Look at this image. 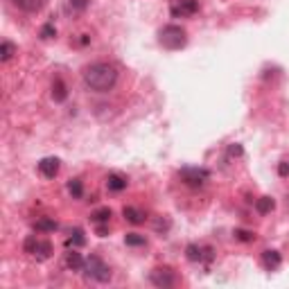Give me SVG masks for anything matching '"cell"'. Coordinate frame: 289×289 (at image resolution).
Returning a JSON list of instances; mask_svg holds the SVG:
<instances>
[{"label":"cell","mask_w":289,"mask_h":289,"mask_svg":"<svg viewBox=\"0 0 289 289\" xmlns=\"http://www.w3.org/2000/svg\"><path fill=\"white\" fill-rule=\"evenodd\" d=\"M149 280L161 289H167V287H174V285H177V276H174L172 269H167V267L165 269H154L152 276H149Z\"/></svg>","instance_id":"cell-6"},{"label":"cell","mask_w":289,"mask_h":289,"mask_svg":"<svg viewBox=\"0 0 289 289\" xmlns=\"http://www.w3.org/2000/svg\"><path fill=\"white\" fill-rule=\"evenodd\" d=\"M280 262H283V258H280L278 251H265V253H262V265H265L269 271L278 269Z\"/></svg>","instance_id":"cell-12"},{"label":"cell","mask_w":289,"mask_h":289,"mask_svg":"<svg viewBox=\"0 0 289 289\" xmlns=\"http://www.w3.org/2000/svg\"><path fill=\"white\" fill-rule=\"evenodd\" d=\"M66 265H68L73 271H79V269H84V265H86V260H84L82 255L77 253V251H70V253L66 255Z\"/></svg>","instance_id":"cell-17"},{"label":"cell","mask_w":289,"mask_h":289,"mask_svg":"<svg viewBox=\"0 0 289 289\" xmlns=\"http://www.w3.org/2000/svg\"><path fill=\"white\" fill-rule=\"evenodd\" d=\"M186 258L190 260V262H203V260H212V249H203V246L199 244H188L186 249Z\"/></svg>","instance_id":"cell-8"},{"label":"cell","mask_w":289,"mask_h":289,"mask_svg":"<svg viewBox=\"0 0 289 289\" xmlns=\"http://www.w3.org/2000/svg\"><path fill=\"white\" fill-rule=\"evenodd\" d=\"M106 188L111 192H122L124 188H127V179L120 177V174H108L106 179Z\"/></svg>","instance_id":"cell-14"},{"label":"cell","mask_w":289,"mask_h":289,"mask_svg":"<svg viewBox=\"0 0 289 289\" xmlns=\"http://www.w3.org/2000/svg\"><path fill=\"white\" fill-rule=\"evenodd\" d=\"M235 240H240V242H253L255 240V235L251 233V230H244V228H235Z\"/></svg>","instance_id":"cell-23"},{"label":"cell","mask_w":289,"mask_h":289,"mask_svg":"<svg viewBox=\"0 0 289 289\" xmlns=\"http://www.w3.org/2000/svg\"><path fill=\"white\" fill-rule=\"evenodd\" d=\"M18 9L27 11V14H36V11H41V7H43L45 0H11Z\"/></svg>","instance_id":"cell-11"},{"label":"cell","mask_w":289,"mask_h":289,"mask_svg":"<svg viewBox=\"0 0 289 289\" xmlns=\"http://www.w3.org/2000/svg\"><path fill=\"white\" fill-rule=\"evenodd\" d=\"M179 177H181V181L186 183V186H190V188H201L203 183L208 181L210 172H208L206 167H183V170L179 172Z\"/></svg>","instance_id":"cell-5"},{"label":"cell","mask_w":289,"mask_h":289,"mask_svg":"<svg viewBox=\"0 0 289 289\" xmlns=\"http://www.w3.org/2000/svg\"><path fill=\"white\" fill-rule=\"evenodd\" d=\"M228 154H230V156H242V154H244V149H242V145H230Z\"/></svg>","instance_id":"cell-27"},{"label":"cell","mask_w":289,"mask_h":289,"mask_svg":"<svg viewBox=\"0 0 289 289\" xmlns=\"http://www.w3.org/2000/svg\"><path fill=\"white\" fill-rule=\"evenodd\" d=\"M122 215H124V219L129 221V224H145V212H140L138 208H133V206H127L122 210Z\"/></svg>","instance_id":"cell-13"},{"label":"cell","mask_w":289,"mask_h":289,"mask_svg":"<svg viewBox=\"0 0 289 289\" xmlns=\"http://www.w3.org/2000/svg\"><path fill=\"white\" fill-rule=\"evenodd\" d=\"M16 54V45L11 41H2L0 43V61H9Z\"/></svg>","instance_id":"cell-18"},{"label":"cell","mask_w":289,"mask_h":289,"mask_svg":"<svg viewBox=\"0 0 289 289\" xmlns=\"http://www.w3.org/2000/svg\"><path fill=\"white\" fill-rule=\"evenodd\" d=\"M23 249H25V253L34 255L36 260H48L50 255H52V244H50L48 240H39L36 235L27 237L25 244H23Z\"/></svg>","instance_id":"cell-4"},{"label":"cell","mask_w":289,"mask_h":289,"mask_svg":"<svg viewBox=\"0 0 289 289\" xmlns=\"http://www.w3.org/2000/svg\"><path fill=\"white\" fill-rule=\"evenodd\" d=\"M84 274H86V278L97 280V283H108V280H111V269L104 265V260L99 258V255H91V258H86Z\"/></svg>","instance_id":"cell-3"},{"label":"cell","mask_w":289,"mask_h":289,"mask_svg":"<svg viewBox=\"0 0 289 289\" xmlns=\"http://www.w3.org/2000/svg\"><path fill=\"white\" fill-rule=\"evenodd\" d=\"M59 167H61V161L57 156H48V158H41L39 161V172L45 179L57 177V174H59Z\"/></svg>","instance_id":"cell-7"},{"label":"cell","mask_w":289,"mask_h":289,"mask_svg":"<svg viewBox=\"0 0 289 289\" xmlns=\"http://www.w3.org/2000/svg\"><path fill=\"white\" fill-rule=\"evenodd\" d=\"M199 11V2L196 0H179L177 5L172 7V16L179 18V16H192Z\"/></svg>","instance_id":"cell-9"},{"label":"cell","mask_w":289,"mask_h":289,"mask_svg":"<svg viewBox=\"0 0 289 289\" xmlns=\"http://www.w3.org/2000/svg\"><path fill=\"white\" fill-rule=\"evenodd\" d=\"M66 244H68V246H75V249H77V246H84V244H86L84 230H82V228H75L73 233H70V237H68V242H66Z\"/></svg>","instance_id":"cell-19"},{"label":"cell","mask_w":289,"mask_h":289,"mask_svg":"<svg viewBox=\"0 0 289 289\" xmlns=\"http://www.w3.org/2000/svg\"><path fill=\"white\" fill-rule=\"evenodd\" d=\"M68 192L75 196V199H82V196H84V186H82V181H79V179H73V181L68 183Z\"/></svg>","instance_id":"cell-22"},{"label":"cell","mask_w":289,"mask_h":289,"mask_svg":"<svg viewBox=\"0 0 289 289\" xmlns=\"http://www.w3.org/2000/svg\"><path fill=\"white\" fill-rule=\"evenodd\" d=\"M111 208H99V210H95L93 215H91V221H95V224H104V221L111 219Z\"/></svg>","instance_id":"cell-20"},{"label":"cell","mask_w":289,"mask_h":289,"mask_svg":"<svg viewBox=\"0 0 289 289\" xmlns=\"http://www.w3.org/2000/svg\"><path fill=\"white\" fill-rule=\"evenodd\" d=\"M158 43L167 50H181L188 43V32L183 30L181 25H165L158 32Z\"/></svg>","instance_id":"cell-2"},{"label":"cell","mask_w":289,"mask_h":289,"mask_svg":"<svg viewBox=\"0 0 289 289\" xmlns=\"http://www.w3.org/2000/svg\"><path fill=\"white\" fill-rule=\"evenodd\" d=\"M124 242H127V246H145V235H140V233H127Z\"/></svg>","instance_id":"cell-21"},{"label":"cell","mask_w":289,"mask_h":289,"mask_svg":"<svg viewBox=\"0 0 289 289\" xmlns=\"http://www.w3.org/2000/svg\"><path fill=\"white\" fill-rule=\"evenodd\" d=\"M97 235H99V237L106 235V226H99V228H97Z\"/></svg>","instance_id":"cell-28"},{"label":"cell","mask_w":289,"mask_h":289,"mask_svg":"<svg viewBox=\"0 0 289 289\" xmlns=\"http://www.w3.org/2000/svg\"><path fill=\"white\" fill-rule=\"evenodd\" d=\"M278 174L283 179H289V158H285V161L278 165Z\"/></svg>","instance_id":"cell-26"},{"label":"cell","mask_w":289,"mask_h":289,"mask_svg":"<svg viewBox=\"0 0 289 289\" xmlns=\"http://www.w3.org/2000/svg\"><path fill=\"white\" fill-rule=\"evenodd\" d=\"M39 36H41L43 41H48V39H52V36H57V30H54V25H52V23L43 25V27H41V32H39Z\"/></svg>","instance_id":"cell-24"},{"label":"cell","mask_w":289,"mask_h":289,"mask_svg":"<svg viewBox=\"0 0 289 289\" xmlns=\"http://www.w3.org/2000/svg\"><path fill=\"white\" fill-rule=\"evenodd\" d=\"M68 2L75 11H84L86 7H89V0H68Z\"/></svg>","instance_id":"cell-25"},{"label":"cell","mask_w":289,"mask_h":289,"mask_svg":"<svg viewBox=\"0 0 289 289\" xmlns=\"http://www.w3.org/2000/svg\"><path fill=\"white\" fill-rule=\"evenodd\" d=\"M274 208H276V201L271 196H260V199H255V210L260 215H269Z\"/></svg>","instance_id":"cell-15"},{"label":"cell","mask_w":289,"mask_h":289,"mask_svg":"<svg viewBox=\"0 0 289 289\" xmlns=\"http://www.w3.org/2000/svg\"><path fill=\"white\" fill-rule=\"evenodd\" d=\"M52 99L59 104L68 99V89H66V84L61 77H54V82H52Z\"/></svg>","instance_id":"cell-10"},{"label":"cell","mask_w":289,"mask_h":289,"mask_svg":"<svg viewBox=\"0 0 289 289\" xmlns=\"http://www.w3.org/2000/svg\"><path fill=\"white\" fill-rule=\"evenodd\" d=\"M57 228H59V224L54 219H48V217H41L34 221V230H39V233H54Z\"/></svg>","instance_id":"cell-16"},{"label":"cell","mask_w":289,"mask_h":289,"mask_svg":"<svg viewBox=\"0 0 289 289\" xmlns=\"http://www.w3.org/2000/svg\"><path fill=\"white\" fill-rule=\"evenodd\" d=\"M82 77H84V84L91 91L108 93L115 86V82H118V70H115V66L106 64V61H95V64L84 68Z\"/></svg>","instance_id":"cell-1"}]
</instances>
